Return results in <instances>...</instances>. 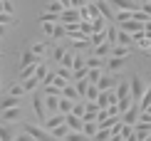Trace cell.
I'll return each mask as SVG.
<instances>
[{
	"mask_svg": "<svg viewBox=\"0 0 151 141\" xmlns=\"http://www.w3.org/2000/svg\"><path fill=\"white\" fill-rule=\"evenodd\" d=\"M65 124L70 126V131H77V134H82V131H84V119L74 117V114H70V117H67V121H65Z\"/></svg>",
	"mask_w": 151,
	"mask_h": 141,
	"instance_id": "obj_9",
	"label": "cell"
},
{
	"mask_svg": "<svg viewBox=\"0 0 151 141\" xmlns=\"http://www.w3.org/2000/svg\"><path fill=\"white\" fill-rule=\"evenodd\" d=\"M67 134H70V126H67V124H62V126H57V129H52V131H50V136H52L55 141H62V139H67Z\"/></svg>",
	"mask_w": 151,
	"mask_h": 141,
	"instance_id": "obj_15",
	"label": "cell"
},
{
	"mask_svg": "<svg viewBox=\"0 0 151 141\" xmlns=\"http://www.w3.org/2000/svg\"><path fill=\"white\" fill-rule=\"evenodd\" d=\"M65 121H67V117H65V114H52V117L47 119L45 129H47V131H52V129H57V126H62Z\"/></svg>",
	"mask_w": 151,
	"mask_h": 141,
	"instance_id": "obj_11",
	"label": "cell"
},
{
	"mask_svg": "<svg viewBox=\"0 0 151 141\" xmlns=\"http://www.w3.org/2000/svg\"><path fill=\"white\" fill-rule=\"evenodd\" d=\"M116 106H119V114L124 117V114H127V112H129L131 106H136V104H134L131 99H119V101H116Z\"/></svg>",
	"mask_w": 151,
	"mask_h": 141,
	"instance_id": "obj_24",
	"label": "cell"
},
{
	"mask_svg": "<svg viewBox=\"0 0 151 141\" xmlns=\"http://www.w3.org/2000/svg\"><path fill=\"white\" fill-rule=\"evenodd\" d=\"M74 89H77L79 99H87V89H89V79H82V82H72Z\"/></svg>",
	"mask_w": 151,
	"mask_h": 141,
	"instance_id": "obj_21",
	"label": "cell"
},
{
	"mask_svg": "<svg viewBox=\"0 0 151 141\" xmlns=\"http://www.w3.org/2000/svg\"><path fill=\"white\" fill-rule=\"evenodd\" d=\"M62 97L70 99V101H82V99H79V94H77V89H74V84H67L65 89H62Z\"/></svg>",
	"mask_w": 151,
	"mask_h": 141,
	"instance_id": "obj_16",
	"label": "cell"
},
{
	"mask_svg": "<svg viewBox=\"0 0 151 141\" xmlns=\"http://www.w3.org/2000/svg\"><path fill=\"white\" fill-rule=\"evenodd\" d=\"M37 84H40V82H37V79H27V82H22V87H25V92H30V89H35Z\"/></svg>",
	"mask_w": 151,
	"mask_h": 141,
	"instance_id": "obj_43",
	"label": "cell"
},
{
	"mask_svg": "<svg viewBox=\"0 0 151 141\" xmlns=\"http://www.w3.org/2000/svg\"><path fill=\"white\" fill-rule=\"evenodd\" d=\"M15 141H35V139L30 136L27 131H20V134H17V136H15Z\"/></svg>",
	"mask_w": 151,
	"mask_h": 141,
	"instance_id": "obj_44",
	"label": "cell"
},
{
	"mask_svg": "<svg viewBox=\"0 0 151 141\" xmlns=\"http://www.w3.org/2000/svg\"><path fill=\"white\" fill-rule=\"evenodd\" d=\"M149 106H151V84L146 87V94H144V99H141V104H139V112H146Z\"/></svg>",
	"mask_w": 151,
	"mask_h": 141,
	"instance_id": "obj_27",
	"label": "cell"
},
{
	"mask_svg": "<svg viewBox=\"0 0 151 141\" xmlns=\"http://www.w3.org/2000/svg\"><path fill=\"white\" fill-rule=\"evenodd\" d=\"M0 89H3V74H0Z\"/></svg>",
	"mask_w": 151,
	"mask_h": 141,
	"instance_id": "obj_49",
	"label": "cell"
},
{
	"mask_svg": "<svg viewBox=\"0 0 151 141\" xmlns=\"http://www.w3.org/2000/svg\"><path fill=\"white\" fill-rule=\"evenodd\" d=\"M30 52H32L35 57H40V60H45V55H47V42H42V40H35V42H30Z\"/></svg>",
	"mask_w": 151,
	"mask_h": 141,
	"instance_id": "obj_7",
	"label": "cell"
},
{
	"mask_svg": "<svg viewBox=\"0 0 151 141\" xmlns=\"http://www.w3.org/2000/svg\"><path fill=\"white\" fill-rule=\"evenodd\" d=\"M22 117V109H8V112L0 114V119H3V124H12V121H20Z\"/></svg>",
	"mask_w": 151,
	"mask_h": 141,
	"instance_id": "obj_10",
	"label": "cell"
},
{
	"mask_svg": "<svg viewBox=\"0 0 151 141\" xmlns=\"http://www.w3.org/2000/svg\"><path fill=\"white\" fill-rule=\"evenodd\" d=\"M74 57H77V55L67 50V55L62 57V62H60V65H62V67H67V69H72V67H74Z\"/></svg>",
	"mask_w": 151,
	"mask_h": 141,
	"instance_id": "obj_28",
	"label": "cell"
},
{
	"mask_svg": "<svg viewBox=\"0 0 151 141\" xmlns=\"http://www.w3.org/2000/svg\"><path fill=\"white\" fill-rule=\"evenodd\" d=\"M109 57H124V60H129V47H122V45H116L114 50H111Z\"/></svg>",
	"mask_w": 151,
	"mask_h": 141,
	"instance_id": "obj_30",
	"label": "cell"
},
{
	"mask_svg": "<svg viewBox=\"0 0 151 141\" xmlns=\"http://www.w3.org/2000/svg\"><path fill=\"white\" fill-rule=\"evenodd\" d=\"M106 30H109V27H106ZM106 30H104V32L92 35V45H94V47H102V45H106Z\"/></svg>",
	"mask_w": 151,
	"mask_h": 141,
	"instance_id": "obj_26",
	"label": "cell"
},
{
	"mask_svg": "<svg viewBox=\"0 0 151 141\" xmlns=\"http://www.w3.org/2000/svg\"><path fill=\"white\" fill-rule=\"evenodd\" d=\"M97 131H99V124H97V121H89V124H84V131H82V134H84V136H97Z\"/></svg>",
	"mask_w": 151,
	"mask_h": 141,
	"instance_id": "obj_25",
	"label": "cell"
},
{
	"mask_svg": "<svg viewBox=\"0 0 151 141\" xmlns=\"http://www.w3.org/2000/svg\"><path fill=\"white\" fill-rule=\"evenodd\" d=\"M87 136H84V134H77V131H70V134H67V141H84ZM62 141H65V139H62Z\"/></svg>",
	"mask_w": 151,
	"mask_h": 141,
	"instance_id": "obj_40",
	"label": "cell"
},
{
	"mask_svg": "<svg viewBox=\"0 0 151 141\" xmlns=\"http://www.w3.org/2000/svg\"><path fill=\"white\" fill-rule=\"evenodd\" d=\"M74 104H77V101H70V99H65V97H62V99H60V114L70 117V114H72V109H74Z\"/></svg>",
	"mask_w": 151,
	"mask_h": 141,
	"instance_id": "obj_20",
	"label": "cell"
},
{
	"mask_svg": "<svg viewBox=\"0 0 151 141\" xmlns=\"http://www.w3.org/2000/svg\"><path fill=\"white\" fill-rule=\"evenodd\" d=\"M87 69H106V60L89 55V57H87Z\"/></svg>",
	"mask_w": 151,
	"mask_h": 141,
	"instance_id": "obj_12",
	"label": "cell"
},
{
	"mask_svg": "<svg viewBox=\"0 0 151 141\" xmlns=\"http://www.w3.org/2000/svg\"><path fill=\"white\" fill-rule=\"evenodd\" d=\"M8 109H20V99H15V97H5L3 101H0V114L8 112Z\"/></svg>",
	"mask_w": 151,
	"mask_h": 141,
	"instance_id": "obj_14",
	"label": "cell"
},
{
	"mask_svg": "<svg viewBox=\"0 0 151 141\" xmlns=\"http://www.w3.org/2000/svg\"><path fill=\"white\" fill-rule=\"evenodd\" d=\"M5 35V25H0V37H3Z\"/></svg>",
	"mask_w": 151,
	"mask_h": 141,
	"instance_id": "obj_47",
	"label": "cell"
},
{
	"mask_svg": "<svg viewBox=\"0 0 151 141\" xmlns=\"http://www.w3.org/2000/svg\"><path fill=\"white\" fill-rule=\"evenodd\" d=\"M65 141H67V139H65Z\"/></svg>",
	"mask_w": 151,
	"mask_h": 141,
	"instance_id": "obj_51",
	"label": "cell"
},
{
	"mask_svg": "<svg viewBox=\"0 0 151 141\" xmlns=\"http://www.w3.org/2000/svg\"><path fill=\"white\" fill-rule=\"evenodd\" d=\"M42 32H45V35H50V37H52V32H55V25H42Z\"/></svg>",
	"mask_w": 151,
	"mask_h": 141,
	"instance_id": "obj_46",
	"label": "cell"
},
{
	"mask_svg": "<svg viewBox=\"0 0 151 141\" xmlns=\"http://www.w3.org/2000/svg\"><path fill=\"white\" fill-rule=\"evenodd\" d=\"M102 74H104V69H89V84H99V79H102Z\"/></svg>",
	"mask_w": 151,
	"mask_h": 141,
	"instance_id": "obj_33",
	"label": "cell"
},
{
	"mask_svg": "<svg viewBox=\"0 0 151 141\" xmlns=\"http://www.w3.org/2000/svg\"><path fill=\"white\" fill-rule=\"evenodd\" d=\"M55 74H57V77H62V79H67V82L72 79V69H67V67H60Z\"/></svg>",
	"mask_w": 151,
	"mask_h": 141,
	"instance_id": "obj_39",
	"label": "cell"
},
{
	"mask_svg": "<svg viewBox=\"0 0 151 141\" xmlns=\"http://www.w3.org/2000/svg\"><path fill=\"white\" fill-rule=\"evenodd\" d=\"M5 15H15V3H5Z\"/></svg>",
	"mask_w": 151,
	"mask_h": 141,
	"instance_id": "obj_45",
	"label": "cell"
},
{
	"mask_svg": "<svg viewBox=\"0 0 151 141\" xmlns=\"http://www.w3.org/2000/svg\"><path fill=\"white\" fill-rule=\"evenodd\" d=\"M139 117H141L139 106H131L129 112H127V114H124V117H122V121H124V124H127V126H136V124H139Z\"/></svg>",
	"mask_w": 151,
	"mask_h": 141,
	"instance_id": "obj_6",
	"label": "cell"
},
{
	"mask_svg": "<svg viewBox=\"0 0 151 141\" xmlns=\"http://www.w3.org/2000/svg\"><path fill=\"white\" fill-rule=\"evenodd\" d=\"M127 62H129V60H124V57H109V60H106V69H104V72H109V74L122 72Z\"/></svg>",
	"mask_w": 151,
	"mask_h": 141,
	"instance_id": "obj_4",
	"label": "cell"
},
{
	"mask_svg": "<svg viewBox=\"0 0 151 141\" xmlns=\"http://www.w3.org/2000/svg\"><path fill=\"white\" fill-rule=\"evenodd\" d=\"M60 99L62 97H45V106H47L50 117H52V114H60Z\"/></svg>",
	"mask_w": 151,
	"mask_h": 141,
	"instance_id": "obj_13",
	"label": "cell"
},
{
	"mask_svg": "<svg viewBox=\"0 0 151 141\" xmlns=\"http://www.w3.org/2000/svg\"><path fill=\"white\" fill-rule=\"evenodd\" d=\"M144 141H151V136H149V139H144Z\"/></svg>",
	"mask_w": 151,
	"mask_h": 141,
	"instance_id": "obj_50",
	"label": "cell"
},
{
	"mask_svg": "<svg viewBox=\"0 0 151 141\" xmlns=\"http://www.w3.org/2000/svg\"><path fill=\"white\" fill-rule=\"evenodd\" d=\"M32 112L37 114V119H40L42 121V126H45L47 124V106H45V97H37V94H35V97H32Z\"/></svg>",
	"mask_w": 151,
	"mask_h": 141,
	"instance_id": "obj_3",
	"label": "cell"
},
{
	"mask_svg": "<svg viewBox=\"0 0 151 141\" xmlns=\"http://www.w3.org/2000/svg\"><path fill=\"white\" fill-rule=\"evenodd\" d=\"M99 92H111V89H116V82H114V77H111L109 72H104L102 74V79H99V84H97Z\"/></svg>",
	"mask_w": 151,
	"mask_h": 141,
	"instance_id": "obj_5",
	"label": "cell"
},
{
	"mask_svg": "<svg viewBox=\"0 0 151 141\" xmlns=\"http://www.w3.org/2000/svg\"><path fill=\"white\" fill-rule=\"evenodd\" d=\"M116 99H131V84H129V79L116 82Z\"/></svg>",
	"mask_w": 151,
	"mask_h": 141,
	"instance_id": "obj_8",
	"label": "cell"
},
{
	"mask_svg": "<svg viewBox=\"0 0 151 141\" xmlns=\"http://www.w3.org/2000/svg\"><path fill=\"white\" fill-rule=\"evenodd\" d=\"M99 94H102V92L97 89V84H89V89H87V99H84V101H97Z\"/></svg>",
	"mask_w": 151,
	"mask_h": 141,
	"instance_id": "obj_32",
	"label": "cell"
},
{
	"mask_svg": "<svg viewBox=\"0 0 151 141\" xmlns=\"http://www.w3.org/2000/svg\"><path fill=\"white\" fill-rule=\"evenodd\" d=\"M119 45H122V47L134 45V42H131V35H127V32H122V30H119Z\"/></svg>",
	"mask_w": 151,
	"mask_h": 141,
	"instance_id": "obj_38",
	"label": "cell"
},
{
	"mask_svg": "<svg viewBox=\"0 0 151 141\" xmlns=\"http://www.w3.org/2000/svg\"><path fill=\"white\" fill-rule=\"evenodd\" d=\"M25 94V87L22 84H10V92H8V97H15V99H20Z\"/></svg>",
	"mask_w": 151,
	"mask_h": 141,
	"instance_id": "obj_31",
	"label": "cell"
},
{
	"mask_svg": "<svg viewBox=\"0 0 151 141\" xmlns=\"http://www.w3.org/2000/svg\"><path fill=\"white\" fill-rule=\"evenodd\" d=\"M65 55H67V45H57V47L52 50V60L57 62V65L62 62V57H65Z\"/></svg>",
	"mask_w": 151,
	"mask_h": 141,
	"instance_id": "obj_22",
	"label": "cell"
},
{
	"mask_svg": "<svg viewBox=\"0 0 151 141\" xmlns=\"http://www.w3.org/2000/svg\"><path fill=\"white\" fill-rule=\"evenodd\" d=\"M129 84H131V101L139 106V104H141V99H144V94H146V82H144L139 74H131Z\"/></svg>",
	"mask_w": 151,
	"mask_h": 141,
	"instance_id": "obj_1",
	"label": "cell"
},
{
	"mask_svg": "<svg viewBox=\"0 0 151 141\" xmlns=\"http://www.w3.org/2000/svg\"><path fill=\"white\" fill-rule=\"evenodd\" d=\"M3 12H5V3H0V15H3Z\"/></svg>",
	"mask_w": 151,
	"mask_h": 141,
	"instance_id": "obj_48",
	"label": "cell"
},
{
	"mask_svg": "<svg viewBox=\"0 0 151 141\" xmlns=\"http://www.w3.org/2000/svg\"><path fill=\"white\" fill-rule=\"evenodd\" d=\"M79 32H82V35H87V37H92V22L82 20V22H79Z\"/></svg>",
	"mask_w": 151,
	"mask_h": 141,
	"instance_id": "obj_37",
	"label": "cell"
},
{
	"mask_svg": "<svg viewBox=\"0 0 151 141\" xmlns=\"http://www.w3.org/2000/svg\"><path fill=\"white\" fill-rule=\"evenodd\" d=\"M109 139H111L109 129H106V131H97V136H94V141H109Z\"/></svg>",
	"mask_w": 151,
	"mask_h": 141,
	"instance_id": "obj_41",
	"label": "cell"
},
{
	"mask_svg": "<svg viewBox=\"0 0 151 141\" xmlns=\"http://www.w3.org/2000/svg\"><path fill=\"white\" fill-rule=\"evenodd\" d=\"M94 57H102V60H104V57L106 55H111V47H109V45H102V47H94V52H92Z\"/></svg>",
	"mask_w": 151,
	"mask_h": 141,
	"instance_id": "obj_34",
	"label": "cell"
},
{
	"mask_svg": "<svg viewBox=\"0 0 151 141\" xmlns=\"http://www.w3.org/2000/svg\"><path fill=\"white\" fill-rule=\"evenodd\" d=\"M52 37H55V40H62V37H67V27H65V25H55Z\"/></svg>",
	"mask_w": 151,
	"mask_h": 141,
	"instance_id": "obj_35",
	"label": "cell"
},
{
	"mask_svg": "<svg viewBox=\"0 0 151 141\" xmlns=\"http://www.w3.org/2000/svg\"><path fill=\"white\" fill-rule=\"evenodd\" d=\"M72 114H74V117H79V119H84V114H87V101H84V99L77 101L74 109H72Z\"/></svg>",
	"mask_w": 151,
	"mask_h": 141,
	"instance_id": "obj_23",
	"label": "cell"
},
{
	"mask_svg": "<svg viewBox=\"0 0 151 141\" xmlns=\"http://www.w3.org/2000/svg\"><path fill=\"white\" fill-rule=\"evenodd\" d=\"M22 131H27L30 136H32L35 141H55L52 136H50V131L45 129V126H37V124H22Z\"/></svg>",
	"mask_w": 151,
	"mask_h": 141,
	"instance_id": "obj_2",
	"label": "cell"
},
{
	"mask_svg": "<svg viewBox=\"0 0 151 141\" xmlns=\"http://www.w3.org/2000/svg\"><path fill=\"white\" fill-rule=\"evenodd\" d=\"M40 22L42 25H62V17L52 15V12H45V15H40Z\"/></svg>",
	"mask_w": 151,
	"mask_h": 141,
	"instance_id": "obj_17",
	"label": "cell"
},
{
	"mask_svg": "<svg viewBox=\"0 0 151 141\" xmlns=\"http://www.w3.org/2000/svg\"><path fill=\"white\" fill-rule=\"evenodd\" d=\"M45 97H62V89L50 84V87H45Z\"/></svg>",
	"mask_w": 151,
	"mask_h": 141,
	"instance_id": "obj_36",
	"label": "cell"
},
{
	"mask_svg": "<svg viewBox=\"0 0 151 141\" xmlns=\"http://www.w3.org/2000/svg\"><path fill=\"white\" fill-rule=\"evenodd\" d=\"M12 22H15V15H5V12L0 15V25H12Z\"/></svg>",
	"mask_w": 151,
	"mask_h": 141,
	"instance_id": "obj_42",
	"label": "cell"
},
{
	"mask_svg": "<svg viewBox=\"0 0 151 141\" xmlns=\"http://www.w3.org/2000/svg\"><path fill=\"white\" fill-rule=\"evenodd\" d=\"M47 74H50V69H47V62H42V65L37 67V72H35V77H32V79H37V82H40V84H45Z\"/></svg>",
	"mask_w": 151,
	"mask_h": 141,
	"instance_id": "obj_19",
	"label": "cell"
},
{
	"mask_svg": "<svg viewBox=\"0 0 151 141\" xmlns=\"http://www.w3.org/2000/svg\"><path fill=\"white\" fill-rule=\"evenodd\" d=\"M0 141H15V134H12L5 124H0Z\"/></svg>",
	"mask_w": 151,
	"mask_h": 141,
	"instance_id": "obj_29",
	"label": "cell"
},
{
	"mask_svg": "<svg viewBox=\"0 0 151 141\" xmlns=\"http://www.w3.org/2000/svg\"><path fill=\"white\" fill-rule=\"evenodd\" d=\"M47 12H52V15H62V12H65V0H52V3L47 5Z\"/></svg>",
	"mask_w": 151,
	"mask_h": 141,
	"instance_id": "obj_18",
	"label": "cell"
}]
</instances>
